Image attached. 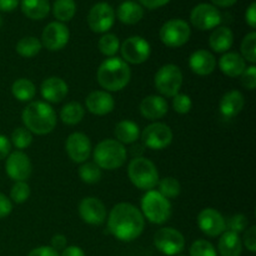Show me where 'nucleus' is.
<instances>
[{
    "mask_svg": "<svg viewBox=\"0 0 256 256\" xmlns=\"http://www.w3.org/2000/svg\"><path fill=\"white\" fill-rule=\"evenodd\" d=\"M0 25H2V16H0Z\"/></svg>",
    "mask_w": 256,
    "mask_h": 256,
    "instance_id": "6e6d98bb",
    "label": "nucleus"
},
{
    "mask_svg": "<svg viewBox=\"0 0 256 256\" xmlns=\"http://www.w3.org/2000/svg\"><path fill=\"white\" fill-rule=\"evenodd\" d=\"M79 215L84 222L98 226L106 220V208L98 198L88 196L80 202Z\"/></svg>",
    "mask_w": 256,
    "mask_h": 256,
    "instance_id": "a211bd4d",
    "label": "nucleus"
},
{
    "mask_svg": "<svg viewBox=\"0 0 256 256\" xmlns=\"http://www.w3.org/2000/svg\"><path fill=\"white\" fill-rule=\"evenodd\" d=\"M154 245L162 254L175 256L184 250L185 238L174 228H162L155 232Z\"/></svg>",
    "mask_w": 256,
    "mask_h": 256,
    "instance_id": "9d476101",
    "label": "nucleus"
},
{
    "mask_svg": "<svg viewBox=\"0 0 256 256\" xmlns=\"http://www.w3.org/2000/svg\"><path fill=\"white\" fill-rule=\"evenodd\" d=\"M18 5H19V0H0V12H12L16 9Z\"/></svg>",
    "mask_w": 256,
    "mask_h": 256,
    "instance_id": "603ef678",
    "label": "nucleus"
},
{
    "mask_svg": "<svg viewBox=\"0 0 256 256\" xmlns=\"http://www.w3.org/2000/svg\"><path fill=\"white\" fill-rule=\"evenodd\" d=\"M12 142L20 152L29 148L32 142V134L26 128H16L12 134Z\"/></svg>",
    "mask_w": 256,
    "mask_h": 256,
    "instance_id": "4c0bfd02",
    "label": "nucleus"
},
{
    "mask_svg": "<svg viewBox=\"0 0 256 256\" xmlns=\"http://www.w3.org/2000/svg\"><path fill=\"white\" fill-rule=\"evenodd\" d=\"M12 96L16 100L22 102H32L34 99L35 94H36V88H35L34 82L25 78H20V79L15 80L12 85Z\"/></svg>",
    "mask_w": 256,
    "mask_h": 256,
    "instance_id": "c756f323",
    "label": "nucleus"
},
{
    "mask_svg": "<svg viewBox=\"0 0 256 256\" xmlns=\"http://www.w3.org/2000/svg\"><path fill=\"white\" fill-rule=\"evenodd\" d=\"M88 25L92 32L96 34H105L112 28L115 22V10L105 2L92 5L88 14Z\"/></svg>",
    "mask_w": 256,
    "mask_h": 256,
    "instance_id": "f8f14e48",
    "label": "nucleus"
},
{
    "mask_svg": "<svg viewBox=\"0 0 256 256\" xmlns=\"http://www.w3.org/2000/svg\"><path fill=\"white\" fill-rule=\"evenodd\" d=\"M25 128L32 134L46 135L56 126V114L50 104L45 102H32L22 114Z\"/></svg>",
    "mask_w": 256,
    "mask_h": 256,
    "instance_id": "7ed1b4c3",
    "label": "nucleus"
},
{
    "mask_svg": "<svg viewBox=\"0 0 256 256\" xmlns=\"http://www.w3.org/2000/svg\"><path fill=\"white\" fill-rule=\"evenodd\" d=\"M245 105V98L239 90H232L228 92L226 94L222 95V100H220L219 109L220 114L226 119H232L239 115L242 110L244 109Z\"/></svg>",
    "mask_w": 256,
    "mask_h": 256,
    "instance_id": "5701e85b",
    "label": "nucleus"
},
{
    "mask_svg": "<svg viewBox=\"0 0 256 256\" xmlns=\"http://www.w3.org/2000/svg\"><path fill=\"white\" fill-rule=\"evenodd\" d=\"M122 59L128 64L139 65L146 62L152 54V46L149 42L142 36H130L120 44Z\"/></svg>",
    "mask_w": 256,
    "mask_h": 256,
    "instance_id": "1a4fd4ad",
    "label": "nucleus"
},
{
    "mask_svg": "<svg viewBox=\"0 0 256 256\" xmlns=\"http://www.w3.org/2000/svg\"><path fill=\"white\" fill-rule=\"evenodd\" d=\"M169 112L166 99L160 95H149L140 102V112L148 120H158L164 118Z\"/></svg>",
    "mask_w": 256,
    "mask_h": 256,
    "instance_id": "412c9836",
    "label": "nucleus"
},
{
    "mask_svg": "<svg viewBox=\"0 0 256 256\" xmlns=\"http://www.w3.org/2000/svg\"><path fill=\"white\" fill-rule=\"evenodd\" d=\"M242 78V84L245 89L248 90H254L256 88V66L255 65H250L246 66V69L242 72V74L240 75Z\"/></svg>",
    "mask_w": 256,
    "mask_h": 256,
    "instance_id": "37998d69",
    "label": "nucleus"
},
{
    "mask_svg": "<svg viewBox=\"0 0 256 256\" xmlns=\"http://www.w3.org/2000/svg\"><path fill=\"white\" fill-rule=\"evenodd\" d=\"M192 35L190 25L182 19H170L160 28L159 36L164 45L169 48H180L186 44Z\"/></svg>",
    "mask_w": 256,
    "mask_h": 256,
    "instance_id": "6e6552de",
    "label": "nucleus"
},
{
    "mask_svg": "<svg viewBox=\"0 0 256 256\" xmlns=\"http://www.w3.org/2000/svg\"><path fill=\"white\" fill-rule=\"evenodd\" d=\"M126 149L115 139H105L95 146L94 162L104 170H116L126 162Z\"/></svg>",
    "mask_w": 256,
    "mask_h": 256,
    "instance_id": "20e7f679",
    "label": "nucleus"
},
{
    "mask_svg": "<svg viewBox=\"0 0 256 256\" xmlns=\"http://www.w3.org/2000/svg\"><path fill=\"white\" fill-rule=\"evenodd\" d=\"M234 44V34L228 26H218L209 36V45L215 52L224 54Z\"/></svg>",
    "mask_w": 256,
    "mask_h": 256,
    "instance_id": "393cba45",
    "label": "nucleus"
},
{
    "mask_svg": "<svg viewBox=\"0 0 256 256\" xmlns=\"http://www.w3.org/2000/svg\"><path fill=\"white\" fill-rule=\"evenodd\" d=\"M242 56L244 58L245 62H249L252 65L256 62V32H250L249 34L245 35L242 42Z\"/></svg>",
    "mask_w": 256,
    "mask_h": 256,
    "instance_id": "c9c22d12",
    "label": "nucleus"
},
{
    "mask_svg": "<svg viewBox=\"0 0 256 256\" xmlns=\"http://www.w3.org/2000/svg\"><path fill=\"white\" fill-rule=\"evenodd\" d=\"M92 142L89 136L82 132H72L68 136L65 142L68 156L76 164H82L86 162L92 154Z\"/></svg>",
    "mask_w": 256,
    "mask_h": 256,
    "instance_id": "f3484780",
    "label": "nucleus"
},
{
    "mask_svg": "<svg viewBox=\"0 0 256 256\" xmlns=\"http://www.w3.org/2000/svg\"><path fill=\"white\" fill-rule=\"evenodd\" d=\"M192 108V98L186 94H176L172 98V109L178 114H188Z\"/></svg>",
    "mask_w": 256,
    "mask_h": 256,
    "instance_id": "a19ab883",
    "label": "nucleus"
},
{
    "mask_svg": "<svg viewBox=\"0 0 256 256\" xmlns=\"http://www.w3.org/2000/svg\"><path fill=\"white\" fill-rule=\"evenodd\" d=\"M222 12L212 4L200 2L196 6L192 8L190 12V22L192 26L198 30L206 32V30H214L215 28L222 24Z\"/></svg>",
    "mask_w": 256,
    "mask_h": 256,
    "instance_id": "9b49d317",
    "label": "nucleus"
},
{
    "mask_svg": "<svg viewBox=\"0 0 256 256\" xmlns=\"http://www.w3.org/2000/svg\"><path fill=\"white\" fill-rule=\"evenodd\" d=\"M154 84L162 96L174 98L182 85V72L178 65L165 64L156 72Z\"/></svg>",
    "mask_w": 256,
    "mask_h": 256,
    "instance_id": "0eeeda50",
    "label": "nucleus"
},
{
    "mask_svg": "<svg viewBox=\"0 0 256 256\" xmlns=\"http://www.w3.org/2000/svg\"><path fill=\"white\" fill-rule=\"evenodd\" d=\"M60 256H85L84 250L79 246H75V245H72V246H66L62 252Z\"/></svg>",
    "mask_w": 256,
    "mask_h": 256,
    "instance_id": "864d4df0",
    "label": "nucleus"
},
{
    "mask_svg": "<svg viewBox=\"0 0 256 256\" xmlns=\"http://www.w3.org/2000/svg\"><path fill=\"white\" fill-rule=\"evenodd\" d=\"M190 256H218L216 249L210 242L204 239L196 240L190 246Z\"/></svg>",
    "mask_w": 256,
    "mask_h": 256,
    "instance_id": "58836bf2",
    "label": "nucleus"
},
{
    "mask_svg": "<svg viewBox=\"0 0 256 256\" xmlns=\"http://www.w3.org/2000/svg\"><path fill=\"white\" fill-rule=\"evenodd\" d=\"M22 12L26 18L32 20H42L49 15V0H22Z\"/></svg>",
    "mask_w": 256,
    "mask_h": 256,
    "instance_id": "cd10ccee",
    "label": "nucleus"
},
{
    "mask_svg": "<svg viewBox=\"0 0 256 256\" xmlns=\"http://www.w3.org/2000/svg\"><path fill=\"white\" fill-rule=\"evenodd\" d=\"M85 109L80 102H70L60 110V119L66 125H76L84 119Z\"/></svg>",
    "mask_w": 256,
    "mask_h": 256,
    "instance_id": "7c9ffc66",
    "label": "nucleus"
},
{
    "mask_svg": "<svg viewBox=\"0 0 256 256\" xmlns=\"http://www.w3.org/2000/svg\"><path fill=\"white\" fill-rule=\"evenodd\" d=\"M52 15L60 22H68L75 16L76 4L75 0H55L52 4Z\"/></svg>",
    "mask_w": 256,
    "mask_h": 256,
    "instance_id": "2f4dec72",
    "label": "nucleus"
},
{
    "mask_svg": "<svg viewBox=\"0 0 256 256\" xmlns=\"http://www.w3.org/2000/svg\"><path fill=\"white\" fill-rule=\"evenodd\" d=\"M242 242L250 252H256V226L255 225H252L250 228H248L246 232H244V236H242Z\"/></svg>",
    "mask_w": 256,
    "mask_h": 256,
    "instance_id": "c03bdc74",
    "label": "nucleus"
},
{
    "mask_svg": "<svg viewBox=\"0 0 256 256\" xmlns=\"http://www.w3.org/2000/svg\"><path fill=\"white\" fill-rule=\"evenodd\" d=\"M98 48L104 56L112 58L120 50L119 38L112 32H105L98 42Z\"/></svg>",
    "mask_w": 256,
    "mask_h": 256,
    "instance_id": "72a5a7b5",
    "label": "nucleus"
},
{
    "mask_svg": "<svg viewBox=\"0 0 256 256\" xmlns=\"http://www.w3.org/2000/svg\"><path fill=\"white\" fill-rule=\"evenodd\" d=\"M28 256H60V254L52 246H39L32 249Z\"/></svg>",
    "mask_w": 256,
    "mask_h": 256,
    "instance_id": "49530a36",
    "label": "nucleus"
},
{
    "mask_svg": "<svg viewBox=\"0 0 256 256\" xmlns=\"http://www.w3.org/2000/svg\"><path fill=\"white\" fill-rule=\"evenodd\" d=\"M42 96L45 99V102H52V104H59L69 92V86L66 82L58 76H50L42 82L40 86Z\"/></svg>",
    "mask_w": 256,
    "mask_h": 256,
    "instance_id": "aec40b11",
    "label": "nucleus"
},
{
    "mask_svg": "<svg viewBox=\"0 0 256 256\" xmlns=\"http://www.w3.org/2000/svg\"><path fill=\"white\" fill-rule=\"evenodd\" d=\"M30 196V186L26 182H15L10 190V199L16 204H22Z\"/></svg>",
    "mask_w": 256,
    "mask_h": 256,
    "instance_id": "ea45409f",
    "label": "nucleus"
},
{
    "mask_svg": "<svg viewBox=\"0 0 256 256\" xmlns=\"http://www.w3.org/2000/svg\"><path fill=\"white\" fill-rule=\"evenodd\" d=\"M245 20L252 29L256 28V2H252L245 12Z\"/></svg>",
    "mask_w": 256,
    "mask_h": 256,
    "instance_id": "de8ad7c7",
    "label": "nucleus"
},
{
    "mask_svg": "<svg viewBox=\"0 0 256 256\" xmlns=\"http://www.w3.org/2000/svg\"><path fill=\"white\" fill-rule=\"evenodd\" d=\"M189 66L194 74L206 76L212 74L216 68V59L208 50L199 49L190 55Z\"/></svg>",
    "mask_w": 256,
    "mask_h": 256,
    "instance_id": "4be33fe9",
    "label": "nucleus"
},
{
    "mask_svg": "<svg viewBox=\"0 0 256 256\" xmlns=\"http://www.w3.org/2000/svg\"><path fill=\"white\" fill-rule=\"evenodd\" d=\"M158 186H159V190H158V192H159L162 196L166 198V199H172V198L179 196L180 192H182L180 182L172 176H166L164 178V179L159 180Z\"/></svg>",
    "mask_w": 256,
    "mask_h": 256,
    "instance_id": "e433bc0d",
    "label": "nucleus"
},
{
    "mask_svg": "<svg viewBox=\"0 0 256 256\" xmlns=\"http://www.w3.org/2000/svg\"><path fill=\"white\" fill-rule=\"evenodd\" d=\"M140 4L142 6H145L146 9L154 10V9H159V8L165 6L166 4H169L170 0H139Z\"/></svg>",
    "mask_w": 256,
    "mask_h": 256,
    "instance_id": "3c124183",
    "label": "nucleus"
},
{
    "mask_svg": "<svg viewBox=\"0 0 256 256\" xmlns=\"http://www.w3.org/2000/svg\"><path fill=\"white\" fill-rule=\"evenodd\" d=\"M5 172L14 182H26L32 172V165L25 152L16 150L8 155L5 162Z\"/></svg>",
    "mask_w": 256,
    "mask_h": 256,
    "instance_id": "2eb2a0df",
    "label": "nucleus"
},
{
    "mask_svg": "<svg viewBox=\"0 0 256 256\" xmlns=\"http://www.w3.org/2000/svg\"><path fill=\"white\" fill-rule=\"evenodd\" d=\"M218 250L222 256H242V242L239 234L230 230H225L220 235Z\"/></svg>",
    "mask_w": 256,
    "mask_h": 256,
    "instance_id": "a878e982",
    "label": "nucleus"
},
{
    "mask_svg": "<svg viewBox=\"0 0 256 256\" xmlns=\"http://www.w3.org/2000/svg\"><path fill=\"white\" fill-rule=\"evenodd\" d=\"M115 16H118V19L122 22V24L126 25H135L142 19L144 16V9L140 4L135 2H122L119 5L116 10V14Z\"/></svg>",
    "mask_w": 256,
    "mask_h": 256,
    "instance_id": "bb28decb",
    "label": "nucleus"
},
{
    "mask_svg": "<svg viewBox=\"0 0 256 256\" xmlns=\"http://www.w3.org/2000/svg\"><path fill=\"white\" fill-rule=\"evenodd\" d=\"M236 2L238 0H212V5L216 8H230L234 4H236Z\"/></svg>",
    "mask_w": 256,
    "mask_h": 256,
    "instance_id": "5fc2aeb1",
    "label": "nucleus"
},
{
    "mask_svg": "<svg viewBox=\"0 0 256 256\" xmlns=\"http://www.w3.org/2000/svg\"><path fill=\"white\" fill-rule=\"evenodd\" d=\"M42 45L38 38L35 36H25L22 38L19 42H16V50L18 54L22 58H32L35 55H38L42 50Z\"/></svg>",
    "mask_w": 256,
    "mask_h": 256,
    "instance_id": "473e14b6",
    "label": "nucleus"
},
{
    "mask_svg": "<svg viewBox=\"0 0 256 256\" xmlns=\"http://www.w3.org/2000/svg\"><path fill=\"white\" fill-rule=\"evenodd\" d=\"M12 152V142L5 135L0 134V160L6 159Z\"/></svg>",
    "mask_w": 256,
    "mask_h": 256,
    "instance_id": "09e8293b",
    "label": "nucleus"
},
{
    "mask_svg": "<svg viewBox=\"0 0 256 256\" xmlns=\"http://www.w3.org/2000/svg\"><path fill=\"white\" fill-rule=\"evenodd\" d=\"M140 135L145 146L152 150L165 149L172 142V130L164 122H156L148 125Z\"/></svg>",
    "mask_w": 256,
    "mask_h": 256,
    "instance_id": "ddd939ff",
    "label": "nucleus"
},
{
    "mask_svg": "<svg viewBox=\"0 0 256 256\" xmlns=\"http://www.w3.org/2000/svg\"><path fill=\"white\" fill-rule=\"evenodd\" d=\"M219 68L224 75L229 78H236L246 69V62L240 54L234 52H226L219 59Z\"/></svg>",
    "mask_w": 256,
    "mask_h": 256,
    "instance_id": "b1692460",
    "label": "nucleus"
},
{
    "mask_svg": "<svg viewBox=\"0 0 256 256\" xmlns=\"http://www.w3.org/2000/svg\"><path fill=\"white\" fill-rule=\"evenodd\" d=\"M248 225H249L248 218L242 214L232 215L226 222V228H229L230 232H234L236 234L245 232L248 229Z\"/></svg>",
    "mask_w": 256,
    "mask_h": 256,
    "instance_id": "79ce46f5",
    "label": "nucleus"
},
{
    "mask_svg": "<svg viewBox=\"0 0 256 256\" xmlns=\"http://www.w3.org/2000/svg\"><path fill=\"white\" fill-rule=\"evenodd\" d=\"M69 39V28L64 22H52L42 30V45L50 52H59L66 46Z\"/></svg>",
    "mask_w": 256,
    "mask_h": 256,
    "instance_id": "4468645a",
    "label": "nucleus"
},
{
    "mask_svg": "<svg viewBox=\"0 0 256 256\" xmlns=\"http://www.w3.org/2000/svg\"><path fill=\"white\" fill-rule=\"evenodd\" d=\"M128 175L130 182L138 189L154 190L159 182V172L152 160L142 156H136L128 165Z\"/></svg>",
    "mask_w": 256,
    "mask_h": 256,
    "instance_id": "39448f33",
    "label": "nucleus"
},
{
    "mask_svg": "<svg viewBox=\"0 0 256 256\" xmlns=\"http://www.w3.org/2000/svg\"><path fill=\"white\" fill-rule=\"evenodd\" d=\"M68 245V239L65 235L62 234H56L52 238V245L50 246L54 250L59 252V250H64Z\"/></svg>",
    "mask_w": 256,
    "mask_h": 256,
    "instance_id": "8fccbe9b",
    "label": "nucleus"
},
{
    "mask_svg": "<svg viewBox=\"0 0 256 256\" xmlns=\"http://www.w3.org/2000/svg\"><path fill=\"white\" fill-rule=\"evenodd\" d=\"M115 138L119 142H122V145L125 144H132V142H136L140 136V129L139 125L136 122H132V120H122L120 122H118L114 130Z\"/></svg>",
    "mask_w": 256,
    "mask_h": 256,
    "instance_id": "c85d7f7f",
    "label": "nucleus"
},
{
    "mask_svg": "<svg viewBox=\"0 0 256 256\" xmlns=\"http://www.w3.org/2000/svg\"><path fill=\"white\" fill-rule=\"evenodd\" d=\"M88 112L98 116H104L114 110L115 100L110 92L105 90H95L92 92L85 99Z\"/></svg>",
    "mask_w": 256,
    "mask_h": 256,
    "instance_id": "6ab92c4d",
    "label": "nucleus"
},
{
    "mask_svg": "<svg viewBox=\"0 0 256 256\" xmlns=\"http://www.w3.org/2000/svg\"><path fill=\"white\" fill-rule=\"evenodd\" d=\"M96 79L105 92H120L129 84L132 70L122 58H108L100 64L96 72Z\"/></svg>",
    "mask_w": 256,
    "mask_h": 256,
    "instance_id": "f03ea898",
    "label": "nucleus"
},
{
    "mask_svg": "<svg viewBox=\"0 0 256 256\" xmlns=\"http://www.w3.org/2000/svg\"><path fill=\"white\" fill-rule=\"evenodd\" d=\"M140 212L148 222L162 225L172 216V202L158 190H149L142 196Z\"/></svg>",
    "mask_w": 256,
    "mask_h": 256,
    "instance_id": "423d86ee",
    "label": "nucleus"
},
{
    "mask_svg": "<svg viewBox=\"0 0 256 256\" xmlns=\"http://www.w3.org/2000/svg\"><path fill=\"white\" fill-rule=\"evenodd\" d=\"M198 226L206 236H220L226 230V220L212 208L202 209L198 215Z\"/></svg>",
    "mask_w": 256,
    "mask_h": 256,
    "instance_id": "dca6fc26",
    "label": "nucleus"
},
{
    "mask_svg": "<svg viewBox=\"0 0 256 256\" xmlns=\"http://www.w3.org/2000/svg\"><path fill=\"white\" fill-rule=\"evenodd\" d=\"M145 219L142 212L130 202H119L108 216V229L120 242H132L142 234Z\"/></svg>",
    "mask_w": 256,
    "mask_h": 256,
    "instance_id": "f257e3e1",
    "label": "nucleus"
},
{
    "mask_svg": "<svg viewBox=\"0 0 256 256\" xmlns=\"http://www.w3.org/2000/svg\"><path fill=\"white\" fill-rule=\"evenodd\" d=\"M79 176L85 184H96L102 179V169L95 162H82L79 166Z\"/></svg>",
    "mask_w": 256,
    "mask_h": 256,
    "instance_id": "f704fd0d",
    "label": "nucleus"
},
{
    "mask_svg": "<svg viewBox=\"0 0 256 256\" xmlns=\"http://www.w3.org/2000/svg\"><path fill=\"white\" fill-rule=\"evenodd\" d=\"M12 212V202L6 195L0 192V219L9 216L10 212Z\"/></svg>",
    "mask_w": 256,
    "mask_h": 256,
    "instance_id": "a18cd8bd",
    "label": "nucleus"
}]
</instances>
